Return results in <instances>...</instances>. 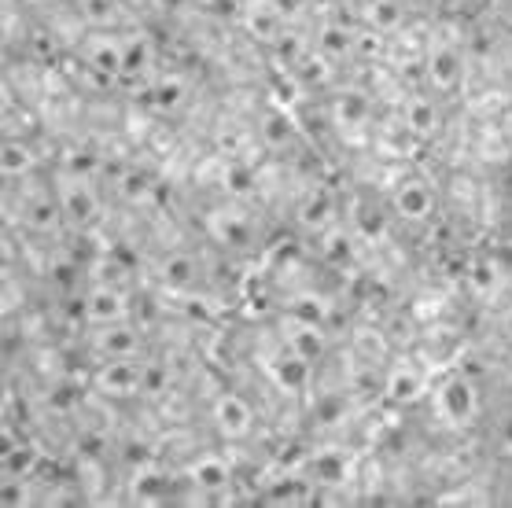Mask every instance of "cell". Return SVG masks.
<instances>
[{
    "label": "cell",
    "mask_w": 512,
    "mask_h": 508,
    "mask_svg": "<svg viewBox=\"0 0 512 508\" xmlns=\"http://www.w3.org/2000/svg\"><path fill=\"white\" fill-rule=\"evenodd\" d=\"M93 391L104 398H137L144 394V365L133 358H104L93 372Z\"/></svg>",
    "instance_id": "cell-1"
},
{
    "label": "cell",
    "mask_w": 512,
    "mask_h": 508,
    "mask_svg": "<svg viewBox=\"0 0 512 508\" xmlns=\"http://www.w3.org/2000/svg\"><path fill=\"white\" fill-rule=\"evenodd\" d=\"M210 424L218 428V435L225 442H240L255 431V409H251V402H247L244 394L222 391L210 402Z\"/></svg>",
    "instance_id": "cell-2"
},
{
    "label": "cell",
    "mask_w": 512,
    "mask_h": 508,
    "mask_svg": "<svg viewBox=\"0 0 512 508\" xmlns=\"http://www.w3.org/2000/svg\"><path fill=\"white\" fill-rule=\"evenodd\" d=\"M476 409H479L476 383L468 380L465 372H461V376H450V380L439 387V413H443L446 424L465 428V424L476 420Z\"/></svg>",
    "instance_id": "cell-3"
},
{
    "label": "cell",
    "mask_w": 512,
    "mask_h": 508,
    "mask_svg": "<svg viewBox=\"0 0 512 508\" xmlns=\"http://www.w3.org/2000/svg\"><path fill=\"white\" fill-rule=\"evenodd\" d=\"M82 317L89 324H111V321H126L129 317V299L118 284H107V280H96V288H89L82 302Z\"/></svg>",
    "instance_id": "cell-4"
},
{
    "label": "cell",
    "mask_w": 512,
    "mask_h": 508,
    "mask_svg": "<svg viewBox=\"0 0 512 508\" xmlns=\"http://www.w3.org/2000/svg\"><path fill=\"white\" fill-rule=\"evenodd\" d=\"M280 343H284V347H291L295 354H299V358H306L310 365H314V361L321 358V354H325V324L303 321V317L288 313Z\"/></svg>",
    "instance_id": "cell-5"
},
{
    "label": "cell",
    "mask_w": 512,
    "mask_h": 508,
    "mask_svg": "<svg viewBox=\"0 0 512 508\" xmlns=\"http://www.w3.org/2000/svg\"><path fill=\"white\" fill-rule=\"evenodd\" d=\"M59 210H63V221H70L74 229H89L100 207H96L93 188L74 177V181H67V185L59 188Z\"/></svg>",
    "instance_id": "cell-6"
},
{
    "label": "cell",
    "mask_w": 512,
    "mask_h": 508,
    "mask_svg": "<svg viewBox=\"0 0 512 508\" xmlns=\"http://www.w3.org/2000/svg\"><path fill=\"white\" fill-rule=\"evenodd\" d=\"M93 347L104 354V358H133L140 347V328H133L126 321H111V324H100V332L93 335Z\"/></svg>",
    "instance_id": "cell-7"
},
{
    "label": "cell",
    "mask_w": 512,
    "mask_h": 508,
    "mask_svg": "<svg viewBox=\"0 0 512 508\" xmlns=\"http://www.w3.org/2000/svg\"><path fill=\"white\" fill-rule=\"evenodd\" d=\"M188 483L196 486V490H229L233 486V468L225 461L222 453H203L196 461L188 464Z\"/></svg>",
    "instance_id": "cell-8"
},
{
    "label": "cell",
    "mask_w": 512,
    "mask_h": 508,
    "mask_svg": "<svg viewBox=\"0 0 512 508\" xmlns=\"http://www.w3.org/2000/svg\"><path fill=\"white\" fill-rule=\"evenodd\" d=\"M431 210H435V196L428 192V185H420V181H406V185H398L395 192V214L402 221H420L431 218Z\"/></svg>",
    "instance_id": "cell-9"
},
{
    "label": "cell",
    "mask_w": 512,
    "mask_h": 508,
    "mask_svg": "<svg viewBox=\"0 0 512 508\" xmlns=\"http://www.w3.org/2000/svg\"><path fill=\"white\" fill-rule=\"evenodd\" d=\"M310 361L306 358H299L291 347H284L280 343V350H277V358H273V365H269V376L284 387V391H303L306 383H310Z\"/></svg>",
    "instance_id": "cell-10"
},
{
    "label": "cell",
    "mask_w": 512,
    "mask_h": 508,
    "mask_svg": "<svg viewBox=\"0 0 512 508\" xmlns=\"http://www.w3.org/2000/svg\"><path fill=\"white\" fill-rule=\"evenodd\" d=\"M199 280V262L188 251H170L159 262V284L170 291H185Z\"/></svg>",
    "instance_id": "cell-11"
},
{
    "label": "cell",
    "mask_w": 512,
    "mask_h": 508,
    "mask_svg": "<svg viewBox=\"0 0 512 508\" xmlns=\"http://www.w3.org/2000/svg\"><path fill=\"white\" fill-rule=\"evenodd\" d=\"M424 391V372L417 365H409V361H398L387 369V380H384V394L391 402H413L417 394Z\"/></svg>",
    "instance_id": "cell-12"
},
{
    "label": "cell",
    "mask_w": 512,
    "mask_h": 508,
    "mask_svg": "<svg viewBox=\"0 0 512 508\" xmlns=\"http://www.w3.org/2000/svg\"><path fill=\"white\" fill-rule=\"evenodd\" d=\"M350 258H354V236L347 229H339V225H328L321 232V262L332 269H343L350 266Z\"/></svg>",
    "instance_id": "cell-13"
},
{
    "label": "cell",
    "mask_w": 512,
    "mask_h": 508,
    "mask_svg": "<svg viewBox=\"0 0 512 508\" xmlns=\"http://www.w3.org/2000/svg\"><path fill=\"white\" fill-rule=\"evenodd\" d=\"M498 262L494 258H476L472 266H468V288L476 291V295H494L498 288Z\"/></svg>",
    "instance_id": "cell-14"
},
{
    "label": "cell",
    "mask_w": 512,
    "mask_h": 508,
    "mask_svg": "<svg viewBox=\"0 0 512 508\" xmlns=\"http://www.w3.org/2000/svg\"><path fill=\"white\" fill-rule=\"evenodd\" d=\"M299 221H303L306 229H317L325 232L328 225H332V203H328V196H310L299 207Z\"/></svg>",
    "instance_id": "cell-15"
},
{
    "label": "cell",
    "mask_w": 512,
    "mask_h": 508,
    "mask_svg": "<svg viewBox=\"0 0 512 508\" xmlns=\"http://www.w3.org/2000/svg\"><path fill=\"white\" fill-rule=\"evenodd\" d=\"M30 170V151L19 148V144H8V151H4V174L15 177V174H26Z\"/></svg>",
    "instance_id": "cell-16"
},
{
    "label": "cell",
    "mask_w": 512,
    "mask_h": 508,
    "mask_svg": "<svg viewBox=\"0 0 512 508\" xmlns=\"http://www.w3.org/2000/svg\"><path fill=\"white\" fill-rule=\"evenodd\" d=\"M498 446L512 457V413L505 416V420H501V428H498Z\"/></svg>",
    "instance_id": "cell-17"
},
{
    "label": "cell",
    "mask_w": 512,
    "mask_h": 508,
    "mask_svg": "<svg viewBox=\"0 0 512 508\" xmlns=\"http://www.w3.org/2000/svg\"><path fill=\"white\" fill-rule=\"evenodd\" d=\"M509 376H512V358H509Z\"/></svg>",
    "instance_id": "cell-18"
}]
</instances>
